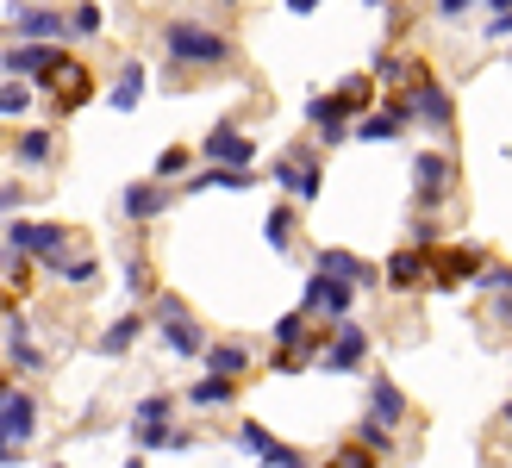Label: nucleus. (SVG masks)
<instances>
[{"label":"nucleus","mask_w":512,"mask_h":468,"mask_svg":"<svg viewBox=\"0 0 512 468\" xmlns=\"http://www.w3.org/2000/svg\"><path fill=\"white\" fill-rule=\"evenodd\" d=\"M163 44H169V57L175 63H225V57H232V44H225L219 32H207V25H188V19H175L169 25V32H163Z\"/></svg>","instance_id":"f257e3e1"},{"label":"nucleus","mask_w":512,"mask_h":468,"mask_svg":"<svg viewBox=\"0 0 512 468\" xmlns=\"http://www.w3.org/2000/svg\"><path fill=\"white\" fill-rule=\"evenodd\" d=\"M38 82L50 88V107H57V113H75V107H82V100L94 94L88 63H75V57H57V63H50V69L38 75Z\"/></svg>","instance_id":"f03ea898"},{"label":"nucleus","mask_w":512,"mask_h":468,"mask_svg":"<svg viewBox=\"0 0 512 468\" xmlns=\"http://www.w3.org/2000/svg\"><path fill=\"white\" fill-rule=\"evenodd\" d=\"M475 275H488V256H481L475 244L431 250V281H438V288H456V281H475Z\"/></svg>","instance_id":"7ed1b4c3"},{"label":"nucleus","mask_w":512,"mask_h":468,"mask_svg":"<svg viewBox=\"0 0 512 468\" xmlns=\"http://www.w3.org/2000/svg\"><path fill=\"white\" fill-rule=\"evenodd\" d=\"M350 300H356V288H350V281H338V275H313V281H306V312H325V319H344V312H350Z\"/></svg>","instance_id":"20e7f679"},{"label":"nucleus","mask_w":512,"mask_h":468,"mask_svg":"<svg viewBox=\"0 0 512 468\" xmlns=\"http://www.w3.org/2000/svg\"><path fill=\"white\" fill-rule=\"evenodd\" d=\"M157 325H163V344H169L175 356H200V325L182 312V300H163V306H157Z\"/></svg>","instance_id":"39448f33"},{"label":"nucleus","mask_w":512,"mask_h":468,"mask_svg":"<svg viewBox=\"0 0 512 468\" xmlns=\"http://www.w3.org/2000/svg\"><path fill=\"white\" fill-rule=\"evenodd\" d=\"M38 425V406L25 387H7V406H0V431H7V450H25V437Z\"/></svg>","instance_id":"423d86ee"},{"label":"nucleus","mask_w":512,"mask_h":468,"mask_svg":"<svg viewBox=\"0 0 512 468\" xmlns=\"http://www.w3.org/2000/svg\"><path fill=\"white\" fill-rule=\"evenodd\" d=\"M169 412H175L169 394H157V400L138 406V444H144V450H169V437H175V431H169Z\"/></svg>","instance_id":"0eeeda50"},{"label":"nucleus","mask_w":512,"mask_h":468,"mask_svg":"<svg viewBox=\"0 0 512 468\" xmlns=\"http://www.w3.org/2000/svg\"><path fill=\"white\" fill-rule=\"evenodd\" d=\"M431 281V250H394L388 256V288H419Z\"/></svg>","instance_id":"6e6552de"},{"label":"nucleus","mask_w":512,"mask_h":468,"mask_svg":"<svg viewBox=\"0 0 512 468\" xmlns=\"http://www.w3.org/2000/svg\"><path fill=\"white\" fill-rule=\"evenodd\" d=\"M363 356H369V337L356 325H338V337L325 350V369H363Z\"/></svg>","instance_id":"1a4fd4ad"},{"label":"nucleus","mask_w":512,"mask_h":468,"mask_svg":"<svg viewBox=\"0 0 512 468\" xmlns=\"http://www.w3.org/2000/svg\"><path fill=\"white\" fill-rule=\"evenodd\" d=\"M413 175H419V206H438L450 194V163H444V156H419Z\"/></svg>","instance_id":"9d476101"},{"label":"nucleus","mask_w":512,"mask_h":468,"mask_svg":"<svg viewBox=\"0 0 512 468\" xmlns=\"http://www.w3.org/2000/svg\"><path fill=\"white\" fill-rule=\"evenodd\" d=\"M207 156H213V163H225V169H244V163H250V138H244V132H232V125H213Z\"/></svg>","instance_id":"9b49d317"},{"label":"nucleus","mask_w":512,"mask_h":468,"mask_svg":"<svg viewBox=\"0 0 512 468\" xmlns=\"http://www.w3.org/2000/svg\"><path fill=\"white\" fill-rule=\"evenodd\" d=\"M319 269L350 281V288H369V281H375V269L363 263V256H350V250H319Z\"/></svg>","instance_id":"f8f14e48"},{"label":"nucleus","mask_w":512,"mask_h":468,"mask_svg":"<svg viewBox=\"0 0 512 468\" xmlns=\"http://www.w3.org/2000/svg\"><path fill=\"white\" fill-rule=\"evenodd\" d=\"M275 175L288 181V188H294L300 200H313V194H319V163H306V156H281Z\"/></svg>","instance_id":"ddd939ff"},{"label":"nucleus","mask_w":512,"mask_h":468,"mask_svg":"<svg viewBox=\"0 0 512 468\" xmlns=\"http://www.w3.org/2000/svg\"><path fill=\"white\" fill-rule=\"evenodd\" d=\"M369 419H381V425H400L406 419V400H400L394 381H369Z\"/></svg>","instance_id":"4468645a"},{"label":"nucleus","mask_w":512,"mask_h":468,"mask_svg":"<svg viewBox=\"0 0 512 468\" xmlns=\"http://www.w3.org/2000/svg\"><path fill=\"white\" fill-rule=\"evenodd\" d=\"M238 444H244L256 462H275V468H288V462H294V450H281V444H275V437H269L263 425H244V431H238Z\"/></svg>","instance_id":"2eb2a0df"},{"label":"nucleus","mask_w":512,"mask_h":468,"mask_svg":"<svg viewBox=\"0 0 512 468\" xmlns=\"http://www.w3.org/2000/svg\"><path fill=\"white\" fill-rule=\"evenodd\" d=\"M207 369L225 375V381H238V375L250 369V350H244V344H213V350H207Z\"/></svg>","instance_id":"dca6fc26"},{"label":"nucleus","mask_w":512,"mask_h":468,"mask_svg":"<svg viewBox=\"0 0 512 468\" xmlns=\"http://www.w3.org/2000/svg\"><path fill=\"white\" fill-rule=\"evenodd\" d=\"M200 412H219V406H232V381L225 375H207V381H194V394H188Z\"/></svg>","instance_id":"f3484780"},{"label":"nucleus","mask_w":512,"mask_h":468,"mask_svg":"<svg viewBox=\"0 0 512 468\" xmlns=\"http://www.w3.org/2000/svg\"><path fill=\"white\" fill-rule=\"evenodd\" d=\"M125 213H132V219H157L163 213V188H157V181L132 188V194H125Z\"/></svg>","instance_id":"a211bd4d"},{"label":"nucleus","mask_w":512,"mask_h":468,"mask_svg":"<svg viewBox=\"0 0 512 468\" xmlns=\"http://www.w3.org/2000/svg\"><path fill=\"white\" fill-rule=\"evenodd\" d=\"M13 150H19V163H32V169H38V163H50V138H44V132H25Z\"/></svg>","instance_id":"6ab92c4d"},{"label":"nucleus","mask_w":512,"mask_h":468,"mask_svg":"<svg viewBox=\"0 0 512 468\" xmlns=\"http://www.w3.org/2000/svg\"><path fill=\"white\" fill-rule=\"evenodd\" d=\"M19 32H25V38H50V32H63V19H57V13H25Z\"/></svg>","instance_id":"aec40b11"},{"label":"nucleus","mask_w":512,"mask_h":468,"mask_svg":"<svg viewBox=\"0 0 512 468\" xmlns=\"http://www.w3.org/2000/svg\"><path fill=\"white\" fill-rule=\"evenodd\" d=\"M138 88H144V75H138V69H125V75H119V88H113V107H119V113H125V107H138Z\"/></svg>","instance_id":"412c9836"},{"label":"nucleus","mask_w":512,"mask_h":468,"mask_svg":"<svg viewBox=\"0 0 512 468\" xmlns=\"http://www.w3.org/2000/svg\"><path fill=\"white\" fill-rule=\"evenodd\" d=\"M375 456H381V450H363V444H350V450H338V456H331L325 468H375Z\"/></svg>","instance_id":"4be33fe9"},{"label":"nucleus","mask_w":512,"mask_h":468,"mask_svg":"<svg viewBox=\"0 0 512 468\" xmlns=\"http://www.w3.org/2000/svg\"><path fill=\"white\" fill-rule=\"evenodd\" d=\"M288 231H294V213L275 206V213H269V244H288Z\"/></svg>","instance_id":"5701e85b"},{"label":"nucleus","mask_w":512,"mask_h":468,"mask_svg":"<svg viewBox=\"0 0 512 468\" xmlns=\"http://www.w3.org/2000/svg\"><path fill=\"white\" fill-rule=\"evenodd\" d=\"M182 169H188V150H163V156H157V181H163V175H182Z\"/></svg>","instance_id":"b1692460"},{"label":"nucleus","mask_w":512,"mask_h":468,"mask_svg":"<svg viewBox=\"0 0 512 468\" xmlns=\"http://www.w3.org/2000/svg\"><path fill=\"white\" fill-rule=\"evenodd\" d=\"M132 337H138V319H119V325L107 331V350H125V344H132Z\"/></svg>","instance_id":"393cba45"},{"label":"nucleus","mask_w":512,"mask_h":468,"mask_svg":"<svg viewBox=\"0 0 512 468\" xmlns=\"http://www.w3.org/2000/svg\"><path fill=\"white\" fill-rule=\"evenodd\" d=\"M25 100H32V94H25V88H13V82H7V94H0V107H7V119H13V113H25Z\"/></svg>","instance_id":"a878e982"},{"label":"nucleus","mask_w":512,"mask_h":468,"mask_svg":"<svg viewBox=\"0 0 512 468\" xmlns=\"http://www.w3.org/2000/svg\"><path fill=\"white\" fill-rule=\"evenodd\" d=\"M456 7H463V0H444V13H456Z\"/></svg>","instance_id":"bb28decb"},{"label":"nucleus","mask_w":512,"mask_h":468,"mask_svg":"<svg viewBox=\"0 0 512 468\" xmlns=\"http://www.w3.org/2000/svg\"><path fill=\"white\" fill-rule=\"evenodd\" d=\"M288 468H306V462H300V456H294V462H288Z\"/></svg>","instance_id":"cd10ccee"},{"label":"nucleus","mask_w":512,"mask_h":468,"mask_svg":"<svg viewBox=\"0 0 512 468\" xmlns=\"http://www.w3.org/2000/svg\"><path fill=\"white\" fill-rule=\"evenodd\" d=\"M506 425H512V406H506Z\"/></svg>","instance_id":"c85d7f7f"},{"label":"nucleus","mask_w":512,"mask_h":468,"mask_svg":"<svg viewBox=\"0 0 512 468\" xmlns=\"http://www.w3.org/2000/svg\"><path fill=\"white\" fill-rule=\"evenodd\" d=\"M50 468H63V462H50Z\"/></svg>","instance_id":"c756f323"}]
</instances>
